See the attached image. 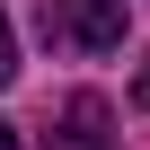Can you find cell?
Returning <instances> with one entry per match:
<instances>
[{"instance_id": "obj_4", "label": "cell", "mask_w": 150, "mask_h": 150, "mask_svg": "<svg viewBox=\"0 0 150 150\" xmlns=\"http://www.w3.org/2000/svg\"><path fill=\"white\" fill-rule=\"evenodd\" d=\"M132 97H141V106H150V62H141V71H132Z\"/></svg>"}, {"instance_id": "obj_2", "label": "cell", "mask_w": 150, "mask_h": 150, "mask_svg": "<svg viewBox=\"0 0 150 150\" xmlns=\"http://www.w3.org/2000/svg\"><path fill=\"white\" fill-rule=\"evenodd\" d=\"M106 141H115V115H106L97 88L62 97V115H53V132H44V150H106Z\"/></svg>"}, {"instance_id": "obj_3", "label": "cell", "mask_w": 150, "mask_h": 150, "mask_svg": "<svg viewBox=\"0 0 150 150\" xmlns=\"http://www.w3.org/2000/svg\"><path fill=\"white\" fill-rule=\"evenodd\" d=\"M18 80V35H9V9H0V88Z\"/></svg>"}, {"instance_id": "obj_5", "label": "cell", "mask_w": 150, "mask_h": 150, "mask_svg": "<svg viewBox=\"0 0 150 150\" xmlns=\"http://www.w3.org/2000/svg\"><path fill=\"white\" fill-rule=\"evenodd\" d=\"M0 150H18V132H9V124H0Z\"/></svg>"}, {"instance_id": "obj_1", "label": "cell", "mask_w": 150, "mask_h": 150, "mask_svg": "<svg viewBox=\"0 0 150 150\" xmlns=\"http://www.w3.org/2000/svg\"><path fill=\"white\" fill-rule=\"evenodd\" d=\"M44 35H71L88 53L124 44V0H44Z\"/></svg>"}]
</instances>
